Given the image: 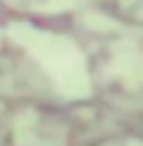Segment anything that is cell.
<instances>
[{"mask_svg": "<svg viewBox=\"0 0 143 146\" xmlns=\"http://www.w3.org/2000/svg\"><path fill=\"white\" fill-rule=\"evenodd\" d=\"M9 34L42 65V70L54 79L56 90L62 96H68V98L90 96V76H87L84 56L70 39L36 31L34 25H25V23H14L9 28Z\"/></svg>", "mask_w": 143, "mask_h": 146, "instance_id": "1", "label": "cell"}, {"mask_svg": "<svg viewBox=\"0 0 143 146\" xmlns=\"http://www.w3.org/2000/svg\"><path fill=\"white\" fill-rule=\"evenodd\" d=\"M129 146H143V143H138V141H135V143H129Z\"/></svg>", "mask_w": 143, "mask_h": 146, "instance_id": "4", "label": "cell"}, {"mask_svg": "<svg viewBox=\"0 0 143 146\" xmlns=\"http://www.w3.org/2000/svg\"><path fill=\"white\" fill-rule=\"evenodd\" d=\"M76 3H79V0H48L42 9H45V11H48V9H51V11H59V9H70Z\"/></svg>", "mask_w": 143, "mask_h": 146, "instance_id": "3", "label": "cell"}, {"mask_svg": "<svg viewBox=\"0 0 143 146\" xmlns=\"http://www.w3.org/2000/svg\"><path fill=\"white\" fill-rule=\"evenodd\" d=\"M112 73L124 79L126 84H140L143 82V56L132 45H118L115 48V65Z\"/></svg>", "mask_w": 143, "mask_h": 146, "instance_id": "2", "label": "cell"}]
</instances>
